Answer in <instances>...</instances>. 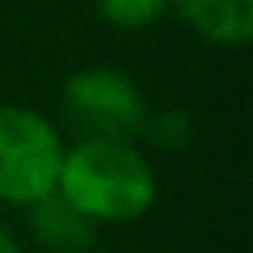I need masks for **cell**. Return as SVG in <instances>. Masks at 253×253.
<instances>
[{
    "instance_id": "7a4b0ae2",
    "label": "cell",
    "mask_w": 253,
    "mask_h": 253,
    "mask_svg": "<svg viewBox=\"0 0 253 253\" xmlns=\"http://www.w3.org/2000/svg\"><path fill=\"white\" fill-rule=\"evenodd\" d=\"M60 130L34 108L0 104V201L26 205L56 190L63 164Z\"/></svg>"
},
{
    "instance_id": "277c9868",
    "label": "cell",
    "mask_w": 253,
    "mask_h": 253,
    "mask_svg": "<svg viewBox=\"0 0 253 253\" xmlns=\"http://www.w3.org/2000/svg\"><path fill=\"white\" fill-rule=\"evenodd\" d=\"M168 8L212 45L242 48L253 38V0H168Z\"/></svg>"
},
{
    "instance_id": "8992f818",
    "label": "cell",
    "mask_w": 253,
    "mask_h": 253,
    "mask_svg": "<svg viewBox=\"0 0 253 253\" xmlns=\"http://www.w3.org/2000/svg\"><path fill=\"white\" fill-rule=\"evenodd\" d=\"M97 11L119 30H145L168 11V0H97Z\"/></svg>"
},
{
    "instance_id": "3957f363",
    "label": "cell",
    "mask_w": 253,
    "mask_h": 253,
    "mask_svg": "<svg viewBox=\"0 0 253 253\" xmlns=\"http://www.w3.org/2000/svg\"><path fill=\"white\" fill-rule=\"evenodd\" d=\"M63 116L82 142H130L149 126L142 89L116 67H86L63 82Z\"/></svg>"
},
{
    "instance_id": "52a82bcc",
    "label": "cell",
    "mask_w": 253,
    "mask_h": 253,
    "mask_svg": "<svg viewBox=\"0 0 253 253\" xmlns=\"http://www.w3.org/2000/svg\"><path fill=\"white\" fill-rule=\"evenodd\" d=\"M0 253H23V246L15 242V235L8 227H0Z\"/></svg>"
},
{
    "instance_id": "6da1fadb",
    "label": "cell",
    "mask_w": 253,
    "mask_h": 253,
    "mask_svg": "<svg viewBox=\"0 0 253 253\" xmlns=\"http://www.w3.org/2000/svg\"><path fill=\"white\" fill-rule=\"evenodd\" d=\"M56 194L93 223H126L153 209L157 175L130 142H79L63 153Z\"/></svg>"
},
{
    "instance_id": "5b68a950",
    "label": "cell",
    "mask_w": 253,
    "mask_h": 253,
    "mask_svg": "<svg viewBox=\"0 0 253 253\" xmlns=\"http://www.w3.org/2000/svg\"><path fill=\"white\" fill-rule=\"evenodd\" d=\"M30 227L38 235V242L48 246L52 253H86L93 246L97 223L52 190V194H45L41 201L30 205Z\"/></svg>"
}]
</instances>
